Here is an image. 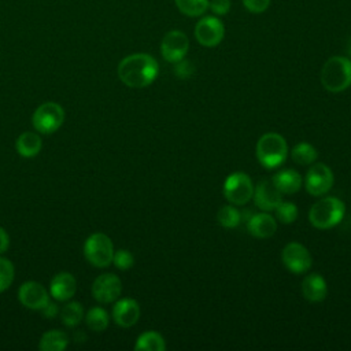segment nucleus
Listing matches in <instances>:
<instances>
[{
	"label": "nucleus",
	"mask_w": 351,
	"mask_h": 351,
	"mask_svg": "<svg viewBox=\"0 0 351 351\" xmlns=\"http://www.w3.org/2000/svg\"><path fill=\"white\" fill-rule=\"evenodd\" d=\"M281 259H282V263L285 265V267L289 271L296 273V274L306 273L311 267V263H313L308 250L304 245H302L300 243H295V241L288 243L284 247V250L281 252Z\"/></svg>",
	"instance_id": "nucleus-11"
},
{
	"label": "nucleus",
	"mask_w": 351,
	"mask_h": 351,
	"mask_svg": "<svg viewBox=\"0 0 351 351\" xmlns=\"http://www.w3.org/2000/svg\"><path fill=\"white\" fill-rule=\"evenodd\" d=\"M64 121V111L62 106L53 101H47L37 107L32 117V123L34 129L44 134H51L56 132Z\"/></svg>",
	"instance_id": "nucleus-6"
},
{
	"label": "nucleus",
	"mask_w": 351,
	"mask_h": 351,
	"mask_svg": "<svg viewBox=\"0 0 351 351\" xmlns=\"http://www.w3.org/2000/svg\"><path fill=\"white\" fill-rule=\"evenodd\" d=\"M8 245H10L8 234H7V232L3 228H0V255L7 251Z\"/></svg>",
	"instance_id": "nucleus-35"
},
{
	"label": "nucleus",
	"mask_w": 351,
	"mask_h": 351,
	"mask_svg": "<svg viewBox=\"0 0 351 351\" xmlns=\"http://www.w3.org/2000/svg\"><path fill=\"white\" fill-rule=\"evenodd\" d=\"M333 185V173L324 163L313 165L304 178L306 191L313 196L325 195Z\"/></svg>",
	"instance_id": "nucleus-10"
},
{
	"label": "nucleus",
	"mask_w": 351,
	"mask_h": 351,
	"mask_svg": "<svg viewBox=\"0 0 351 351\" xmlns=\"http://www.w3.org/2000/svg\"><path fill=\"white\" fill-rule=\"evenodd\" d=\"M40 311L43 313L44 317L52 318V317H55V315L58 314V306L53 304V303H51V302H48V303L45 304V307H44L43 310H40Z\"/></svg>",
	"instance_id": "nucleus-34"
},
{
	"label": "nucleus",
	"mask_w": 351,
	"mask_h": 351,
	"mask_svg": "<svg viewBox=\"0 0 351 351\" xmlns=\"http://www.w3.org/2000/svg\"><path fill=\"white\" fill-rule=\"evenodd\" d=\"M243 5L252 14H262L269 8L270 0H243Z\"/></svg>",
	"instance_id": "nucleus-31"
},
{
	"label": "nucleus",
	"mask_w": 351,
	"mask_h": 351,
	"mask_svg": "<svg viewBox=\"0 0 351 351\" xmlns=\"http://www.w3.org/2000/svg\"><path fill=\"white\" fill-rule=\"evenodd\" d=\"M14 265L5 258H0V292H4L14 281Z\"/></svg>",
	"instance_id": "nucleus-29"
},
{
	"label": "nucleus",
	"mask_w": 351,
	"mask_h": 351,
	"mask_svg": "<svg viewBox=\"0 0 351 351\" xmlns=\"http://www.w3.org/2000/svg\"><path fill=\"white\" fill-rule=\"evenodd\" d=\"M271 181L281 193H287V195L298 192L302 186V177L293 169L280 170L273 176Z\"/></svg>",
	"instance_id": "nucleus-19"
},
{
	"label": "nucleus",
	"mask_w": 351,
	"mask_h": 351,
	"mask_svg": "<svg viewBox=\"0 0 351 351\" xmlns=\"http://www.w3.org/2000/svg\"><path fill=\"white\" fill-rule=\"evenodd\" d=\"M112 263L119 270H128V269H130L133 266L134 258H133L130 251H128V250H118V251L114 252Z\"/></svg>",
	"instance_id": "nucleus-30"
},
{
	"label": "nucleus",
	"mask_w": 351,
	"mask_h": 351,
	"mask_svg": "<svg viewBox=\"0 0 351 351\" xmlns=\"http://www.w3.org/2000/svg\"><path fill=\"white\" fill-rule=\"evenodd\" d=\"M225 36V27L217 16H203L195 26V37L203 47H217Z\"/></svg>",
	"instance_id": "nucleus-8"
},
{
	"label": "nucleus",
	"mask_w": 351,
	"mask_h": 351,
	"mask_svg": "<svg viewBox=\"0 0 351 351\" xmlns=\"http://www.w3.org/2000/svg\"><path fill=\"white\" fill-rule=\"evenodd\" d=\"M254 193V185L248 174L243 171H234L228 176L223 182V195L228 202L234 206L245 204Z\"/></svg>",
	"instance_id": "nucleus-7"
},
{
	"label": "nucleus",
	"mask_w": 351,
	"mask_h": 351,
	"mask_svg": "<svg viewBox=\"0 0 351 351\" xmlns=\"http://www.w3.org/2000/svg\"><path fill=\"white\" fill-rule=\"evenodd\" d=\"M328 287L325 278L318 273L307 274L302 281V293L308 302L317 303L326 298Z\"/></svg>",
	"instance_id": "nucleus-18"
},
{
	"label": "nucleus",
	"mask_w": 351,
	"mask_h": 351,
	"mask_svg": "<svg viewBox=\"0 0 351 351\" xmlns=\"http://www.w3.org/2000/svg\"><path fill=\"white\" fill-rule=\"evenodd\" d=\"M321 84L333 93L346 90L351 85V59L346 56L329 58L321 70Z\"/></svg>",
	"instance_id": "nucleus-2"
},
{
	"label": "nucleus",
	"mask_w": 351,
	"mask_h": 351,
	"mask_svg": "<svg viewBox=\"0 0 351 351\" xmlns=\"http://www.w3.org/2000/svg\"><path fill=\"white\" fill-rule=\"evenodd\" d=\"M85 259L95 267H107L112 262L114 247L111 239L104 233L90 234L84 244Z\"/></svg>",
	"instance_id": "nucleus-5"
},
{
	"label": "nucleus",
	"mask_w": 351,
	"mask_h": 351,
	"mask_svg": "<svg viewBox=\"0 0 351 351\" xmlns=\"http://www.w3.org/2000/svg\"><path fill=\"white\" fill-rule=\"evenodd\" d=\"M67 344H69L67 335L62 330L53 329L41 336L38 348L41 351H62L67 347Z\"/></svg>",
	"instance_id": "nucleus-21"
},
{
	"label": "nucleus",
	"mask_w": 351,
	"mask_h": 351,
	"mask_svg": "<svg viewBox=\"0 0 351 351\" xmlns=\"http://www.w3.org/2000/svg\"><path fill=\"white\" fill-rule=\"evenodd\" d=\"M193 64L189 62V60H185V59H181L178 62H176V66H174V73L178 78H189L192 74H193Z\"/></svg>",
	"instance_id": "nucleus-32"
},
{
	"label": "nucleus",
	"mask_w": 351,
	"mask_h": 351,
	"mask_svg": "<svg viewBox=\"0 0 351 351\" xmlns=\"http://www.w3.org/2000/svg\"><path fill=\"white\" fill-rule=\"evenodd\" d=\"M317 156V149L306 141L298 143L291 151V158L298 165H311L313 162H315Z\"/></svg>",
	"instance_id": "nucleus-23"
},
{
	"label": "nucleus",
	"mask_w": 351,
	"mask_h": 351,
	"mask_svg": "<svg viewBox=\"0 0 351 351\" xmlns=\"http://www.w3.org/2000/svg\"><path fill=\"white\" fill-rule=\"evenodd\" d=\"M16 151L23 158H33L41 151V138L37 133L33 132H25L22 133L15 143Z\"/></svg>",
	"instance_id": "nucleus-20"
},
{
	"label": "nucleus",
	"mask_w": 351,
	"mask_h": 351,
	"mask_svg": "<svg viewBox=\"0 0 351 351\" xmlns=\"http://www.w3.org/2000/svg\"><path fill=\"white\" fill-rule=\"evenodd\" d=\"M86 325L95 330V332H101L108 326V314L104 308L101 307H92L88 314H86Z\"/></svg>",
	"instance_id": "nucleus-27"
},
{
	"label": "nucleus",
	"mask_w": 351,
	"mask_h": 351,
	"mask_svg": "<svg viewBox=\"0 0 351 351\" xmlns=\"http://www.w3.org/2000/svg\"><path fill=\"white\" fill-rule=\"evenodd\" d=\"M217 219L221 226L232 229L241 222V213L234 206H222L217 213Z\"/></svg>",
	"instance_id": "nucleus-26"
},
{
	"label": "nucleus",
	"mask_w": 351,
	"mask_h": 351,
	"mask_svg": "<svg viewBox=\"0 0 351 351\" xmlns=\"http://www.w3.org/2000/svg\"><path fill=\"white\" fill-rule=\"evenodd\" d=\"M344 213V203L335 196H328L319 199L311 206L308 211V221L317 229H330L341 222Z\"/></svg>",
	"instance_id": "nucleus-3"
},
{
	"label": "nucleus",
	"mask_w": 351,
	"mask_h": 351,
	"mask_svg": "<svg viewBox=\"0 0 351 351\" xmlns=\"http://www.w3.org/2000/svg\"><path fill=\"white\" fill-rule=\"evenodd\" d=\"M189 49V40L181 30L167 32L160 43V53L165 60L176 63L185 58Z\"/></svg>",
	"instance_id": "nucleus-9"
},
{
	"label": "nucleus",
	"mask_w": 351,
	"mask_h": 351,
	"mask_svg": "<svg viewBox=\"0 0 351 351\" xmlns=\"http://www.w3.org/2000/svg\"><path fill=\"white\" fill-rule=\"evenodd\" d=\"M174 3L186 16H200L208 10V0H174Z\"/></svg>",
	"instance_id": "nucleus-24"
},
{
	"label": "nucleus",
	"mask_w": 351,
	"mask_h": 351,
	"mask_svg": "<svg viewBox=\"0 0 351 351\" xmlns=\"http://www.w3.org/2000/svg\"><path fill=\"white\" fill-rule=\"evenodd\" d=\"M256 158L266 169H274L282 165L288 156V145L278 133H265L256 143Z\"/></svg>",
	"instance_id": "nucleus-4"
},
{
	"label": "nucleus",
	"mask_w": 351,
	"mask_h": 351,
	"mask_svg": "<svg viewBox=\"0 0 351 351\" xmlns=\"http://www.w3.org/2000/svg\"><path fill=\"white\" fill-rule=\"evenodd\" d=\"M158 62L148 53H132L118 64V77L129 88H145L158 77Z\"/></svg>",
	"instance_id": "nucleus-1"
},
{
	"label": "nucleus",
	"mask_w": 351,
	"mask_h": 351,
	"mask_svg": "<svg viewBox=\"0 0 351 351\" xmlns=\"http://www.w3.org/2000/svg\"><path fill=\"white\" fill-rule=\"evenodd\" d=\"M84 317V308L82 304L78 302H70L60 310V318L62 322L67 326H75L81 322Z\"/></svg>",
	"instance_id": "nucleus-25"
},
{
	"label": "nucleus",
	"mask_w": 351,
	"mask_h": 351,
	"mask_svg": "<svg viewBox=\"0 0 351 351\" xmlns=\"http://www.w3.org/2000/svg\"><path fill=\"white\" fill-rule=\"evenodd\" d=\"M112 318L122 328L133 326L140 318V306L134 299H121L112 308Z\"/></svg>",
	"instance_id": "nucleus-15"
},
{
	"label": "nucleus",
	"mask_w": 351,
	"mask_h": 351,
	"mask_svg": "<svg viewBox=\"0 0 351 351\" xmlns=\"http://www.w3.org/2000/svg\"><path fill=\"white\" fill-rule=\"evenodd\" d=\"M276 218L281 223H292L298 218V207L291 202H281L276 208Z\"/></svg>",
	"instance_id": "nucleus-28"
},
{
	"label": "nucleus",
	"mask_w": 351,
	"mask_h": 351,
	"mask_svg": "<svg viewBox=\"0 0 351 351\" xmlns=\"http://www.w3.org/2000/svg\"><path fill=\"white\" fill-rule=\"evenodd\" d=\"M49 291H51V296L53 299H56L59 302L69 300L70 298L74 296V293L77 291V281L73 277V274H70L67 271H62L51 280Z\"/></svg>",
	"instance_id": "nucleus-17"
},
{
	"label": "nucleus",
	"mask_w": 351,
	"mask_h": 351,
	"mask_svg": "<svg viewBox=\"0 0 351 351\" xmlns=\"http://www.w3.org/2000/svg\"><path fill=\"white\" fill-rule=\"evenodd\" d=\"M19 302L30 310H43L49 302L45 288L36 281H26L18 289Z\"/></svg>",
	"instance_id": "nucleus-13"
},
{
	"label": "nucleus",
	"mask_w": 351,
	"mask_h": 351,
	"mask_svg": "<svg viewBox=\"0 0 351 351\" xmlns=\"http://www.w3.org/2000/svg\"><path fill=\"white\" fill-rule=\"evenodd\" d=\"M166 343L162 335L158 332L149 330L140 335L136 340L134 350H143V351H165Z\"/></svg>",
	"instance_id": "nucleus-22"
},
{
	"label": "nucleus",
	"mask_w": 351,
	"mask_h": 351,
	"mask_svg": "<svg viewBox=\"0 0 351 351\" xmlns=\"http://www.w3.org/2000/svg\"><path fill=\"white\" fill-rule=\"evenodd\" d=\"M248 232L258 239L271 237L277 230V221L267 213L254 214L247 221Z\"/></svg>",
	"instance_id": "nucleus-16"
},
{
	"label": "nucleus",
	"mask_w": 351,
	"mask_h": 351,
	"mask_svg": "<svg viewBox=\"0 0 351 351\" xmlns=\"http://www.w3.org/2000/svg\"><path fill=\"white\" fill-rule=\"evenodd\" d=\"M255 204L263 211L274 210L282 202V193L277 189L271 180H262L254 188L252 193Z\"/></svg>",
	"instance_id": "nucleus-14"
},
{
	"label": "nucleus",
	"mask_w": 351,
	"mask_h": 351,
	"mask_svg": "<svg viewBox=\"0 0 351 351\" xmlns=\"http://www.w3.org/2000/svg\"><path fill=\"white\" fill-rule=\"evenodd\" d=\"M208 8H211L215 15H225L230 10V0H210Z\"/></svg>",
	"instance_id": "nucleus-33"
},
{
	"label": "nucleus",
	"mask_w": 351,
	"mask_h": 351,
	"mask_svg": "<svg viewBox=\"0 0 351 351\" xmlns=\"http://www.w3.org/2000/svg\"><path fill=\"white\" fill-rule=\"evenodd\" d=\"M122 292V282L118 276L104 273L99 276L92 284V295L100 303H111L119 298Z\"/></svg>",
	"instance_id": "nucleus-12"
}]
</instances>
